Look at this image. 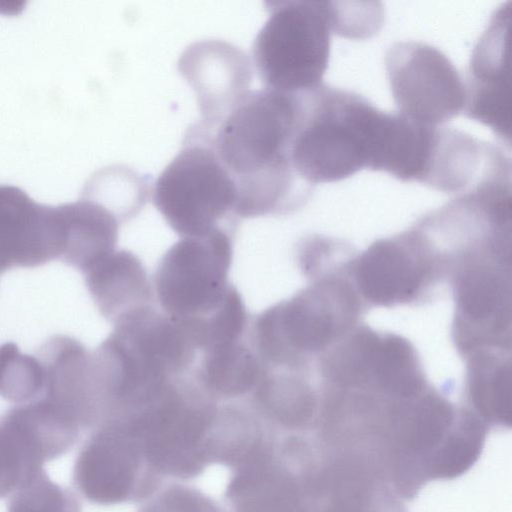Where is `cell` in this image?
<instances>
[{
	"mask_svg": "<svg viewBox=\"0 0 512 512\" xmlns=\"http://www.w3.org/2000/svg\"><path fill=\"white\" fill-rule=\"evenodd\" d=\"M44 368L37 356L22 353L14 342L0 345V396L15 405L39 398Z\"/></svg>",
	"mask_w": 512,
	"mask_h": 512,
	"instance_id": "cell-21",
	"label": "cell"
},
{
	"mask_svg": "<svg viewBox=\"0 0 512 512\" xmlns=\"http://www.w3.org/2000/svg\"><path fill=\"white\" fill-rule=\"evenodd\" d=\"M235 231L183 237L162 256L153 288L160 310L176 320H199L216 310L232 283Z\"/></svg>",
	"mask_w": 512,
	"mask_h": 512,
	"instance_id": "cell-8",
	"label": "cell"
},
{
	"mask_svg": "<svg viewBox=\"0 0 512 512\" xmlns=\"http://www.w3.org/2000/svg\"><path fill=\"white\" fill-rule=\"evenodd\" d=\"M310 372L264 369L249 395V406L270 429L279 433L315 431L320 388Z\"/></svg>",
	"mask_w": 512,
	"mask_h": 512,
	"instance_id": "cell-15",
	"label": "cell"
},
{
	"mask_svg": "<svg viewBox=\"0 0 512 512\" xmlns=\"http://www.w3.org/2000/svg\"><path fill=\"white\" fill-rule=\"evenodd\" d=\"M348 273L363 302L384 307L424 300L446 275L439 249L417 224L374 242L350 260Z\"/></svg>",
	"mask_w": 512,
	"mask_h": 512,
	"instance_id": "cell-9",
	"label": "cell"
},
{
	"mask_svg": "<svg viewBox=\"0 0 512 512\" xmlns=\"http://www.w3.org/2000/svg\"><path fill=\"white\" fill-rule=\"evenodd\" d=\"M268 19L252 46L265 88L300 92L322 84L333 32L330 1L265 2Z\"/></svg>",
	"mask_w": 512,
	"mask_h": 512,
	"instance_id": "cell-7",
	"label": "cell"
},
{
	"mask_svg": "<svg viewBox=\"0 0 512 512\" xmlns=\"http://www.w3.org/2000/svg\"><path fill=\"white\" fill-rule=\"evenodd\" d=\"M178 69L197 96L201 117L194 125L208 133L249 92L251 62L243 51L224 41L191 44L181 55Z\"/></svg>",
	"mask_w": 512,
	"mask_h": 512,
	"instance_id": "cell-13",
	"label": "cell"
},
{
	"mask_svg": "<svg viewBox=\"0 0 512 512\" xmlns=\"http://www.w3.org/2000/svg\"><path fill=\"white\" fill-rule=\"evenodd\" d=\"M154 206L181 238L216 230L236 231V185L213 149L210 137L191 126L174 159L151 189Z\"/></svg>",
	"mask_w": 512,
	"mask_h": 512,
	"instance_id": "cell-6",
	"label": "cell"
},
{
	"mask_svg": "<svg viewBox=\"0 0 512 512\" xmlns=\"http://www.w3.org/2000/svg\"><path fill=\"white\" fill-rule=\"evenodd\" d=\"M57 209L62 228L59 260L84 274L116 250L121 222L104 205L83 197Z\"/></svg>",
	"mask_w": 512,
	"mask_h": 512,
	"instance_id": "cell-17",
	"label": "cell"
},
{
	"mask_svg": "<svg viewBox=\"0 0 512 512\" xmlns=\"http://www.w3.org/2000/svg\"><path fill=\"white\" fill-rule=\"evenodd\" d=\"M299 108V92L249 91L208 133L236 185L240 219L286 215L310 198L314 187L291 161Z\"/></svg>",
	"mask_w": 512,
	"mask_h": 512,
	"instance_id": "cell-1",
	"label": "cell"
},
{
	"mask_svg": "<svg viewBox=\"0 0 512 512\" xmlns=\"http://www.w3.org/2000/svg\"><path fill=\"white\" fill-rule=\"evenodd\" d=\"M7 512H81V504L69 489L53 482L41 469L12 493Z\"/></svg>",
	"mask_w": 512,
	"mask_h": 512,
	"instance_id": "cell-22",
	"label": "cell"
},
{
	"mask_svg": "<svg viewBox=\"0 0 512 512\" xmlns=\"http://www.w3.org/2000/svg\"><path fill=\"white\" fill-rule=\"evenodd\" d=\"M263 373L264 366L249 333L245 338L201 351L193 370L201 387L218 402L249 396Z\"/></svg>",
	"mask_w": 512,
	"mask_h": 512,
	"instance_id": "cell-18",
	"label": "cell"
},
{
	"mask_svg": "<svg viewBox=\"0 0 512 512\" xmlns=\"http://www.w3.org/2000/svg\"><path fill=\"white\" fill-rule=\"evenodd\" d=\"M83 275L95 306L112 324L134 310L154 305L153 283L131 251L114 250Z\"/></svg>",
	"mask_w": 512,
	"mask_h": 512,
	"instance_id": "cell-16",
	"label": "cell"
},
{
	"mask_svg": "<svg viewBox=\"0 0 512 512\" xmlns=\"http://www.w3.org/2000/svg\"><path fill=\"white\" fill-rule=\"evenodd\" d=\"M138 512H228L199 489L167 482L143 501Z\"/></svg>",
	"mask_w": 512,
	"mask_h": 512,
	"instance_id": "cell-23",
	"label": "cell"
},
{
	"mask_svg": "<svg viewBox=\"0 0 512 512\" xmlns=\"http://www.w3.org/2000/svg\"><path fill=\"white\" fill-rule=\"evenodd\" d=\"M198 353L189 322L173 319L155 305L126 314L93 351L105 414L154 398L194 370Z\"/></svg>",
	"mask_w": 512,
	"mask_h": 512,
	"instance_id": "cell-2",
	"label": "cell"
},
{
	"mask_svg": "<svg viewBox=\"0 0 512 512\" xmlns=\"http://www.w3.org/2000/svg\"><path fill=\"white\" fill-rule=\"evenodd\" d=\"M333 32L349 39H366L382 26L384 12L379 3L330 1Z\"/></svg>",
	"mask_w": 512,
	"mask_h": 512,
	"instance_id": "cell-24",
	"label": "cell"
},
{
	"mask_svg": "<svg viewBox=\"0 0 512 512\" xmlns=\"http://www.w3.org/2000/svg\"><path fill=\"white\" fill-rule=\"evenodd\" d=\"M466 396L487 427L511 426L510 351L482 349L466 357Z\"/></svg>",
	"mask_w": 512,
	"mask_h": 512,
	"instance_id": "cell-19",
	"label": "cell"
},
{
	"mask_svg": "<svg viewBox=\"0 0 512 512\" xmlns=\"http://www.w3.org/2000/svg\"><path fill=\"white\" fill-rule=\"evenodd\" d=\"M61 248L57 206L39 204L21 188L0 184V274L59 259Z\"/></svg>",
	"mask_w": 512,
	"mask_h": 512,
	"instance_id": "cell-14",
	"label": "cell"
},
{
	"mask_svg": "<svg viewBox=\"0 0 512 512\" xmlns=\"http://www.w3.org/2000/svg\"><path fill=\"white\" fill-rule=\"evenodd\" d=\"M50 461L47 447L33 421L15 405L0 417V498L12 494Z\"/></svg>",
	"mask_w": 512,
	"mask_h": 512,
	"instance_id": "cell-20",
	"label": "cell"
},
{
	"mask_svg": "<svg viewBox=\"0 0 512 512\" xmlns=\"http://www.w3.org/2000/svg\"><path fill=\"white\" fill-rule=\"evenodd\" d=\"M511 1L491 16L475 45L465 83L466 117L489 127L510 149V49Z\"/></svg>",
	"mask_w": 512,
	"mask_h": 512,
	"instance_id": "cell-12",
	"label": "cell"
},
{
	"mask_svg": "<svg viewBox=\"0 0 512 512\" xmlns=\"http://www.w3.org/2000/svg\"><path fill=\"white\" fill-rule=\"evenodd\" d=\"M311 280L251 319L249 339L264 368L311 371L314 357L357 326L364 302L348 264Z\"/></svg>",
	"mask_w": 512,
	"mask_h": 512,
	"instance_id": "cell-4",
	"label": "cell"
},
{
	"mask_svg": "<svg viewBox=\"0 0 512 512\" xmlns=\"http://www.w3.org/2000/svg\"><path fill=\"white\" fill-rule=\"evenodd\" d=\"M511 236L494 235L451 249L446 274L455 300L453 339L467 357L482 349L510 350Z\"/></svg>",
	"mask_w": 512,
	"mask_h": 512,
	"instance_id": "cell-5",
	"label": "cell"
},
{
	"mask_svg": "<svg viewBox=\"0 0 512 512\" xmlns=\"http://www.w3.org/2000/svg\"><path fill=\"white\" fill-rule=\"evenodd\" d=\"M291 161L306 183H332L376 171L390 113L363 96L324 83L300 91Z\"/></svg>",
	"mask_w": 512,
	"mask_h": 512,
	"instance_id": "cell-3",
	"label": "cell"
},
{
	"mask_svg": "<svg viewBox=\"0 0 512 512\" xmlns=\"http://www.w3.org/2000/svg\"><path fill=\"white\" fill-rule=\"evenodd\" d=\"M385 66L398 112L412 121L441 126L464 111L465 83L436 47L396 42L386 53Z\"/></svg>",
	"mask_w": 512,
	"mask_h": 512,
	"instance_id": "cell-10",
	"label": "cell"
},
{
	"mask_svg": "<svg viewBox=\"0 0 512 512\" xmlns=\"http://www.w3.org/2000/svg\"><path fill=\"white\" fill-rule=\"evenodd\" d=\"M44 387L39 401L81 433L91 432L103 416V400L93 352L77 339L57 334L39 348Z\"/></svg>",
	"mask_w": 512,
	"mask_h": 512,
	"instance_id": "cell-11",
	"label": "cell"
}]
</instances>
